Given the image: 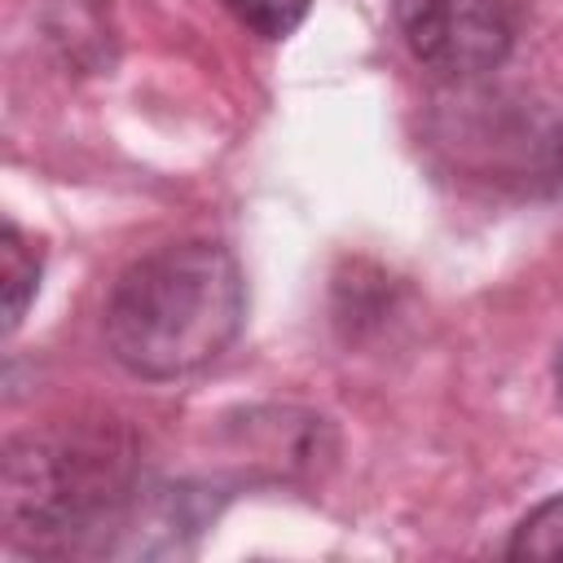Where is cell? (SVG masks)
<instances>
[{
	"label": "cell",
	"instance_id": "cell-1",
	"mask_svg": "<svg viewBox=\"0 0 563 563\" xmlns=\"http://www.w3.org/2000/svg\"><path fill=\"white\" fill-rule=\"evenodd\" d=\"M246 321V277L229 246L185 238L132 260L106 299L110 356L150 383L211 365Z\"/></svg>",
	"mask_w": 563,
	"mask_h": 563
},
{
	"label": "cell",
	"instance_id": "cell-2",
	"mask_svg": "<svg viewBox=\"0 0 563 563\" xmlns=\"http://www.w3.org/2000/svg\"><path fill=\"white\" fill-rule=\"evenodd\" d=\"M136 497V466L101 431L22 435L4 453V523L31 550H79Z\"/></svg>",
	"mask_w": 563,
	"mask_h": 563
},
{
	"label": "cell",
	"instance_id": "cell-3",
	"mask_svg": "<svg viewBox=\"0 0 563 563\" xmlns=\"http://www.w3.org/2000/svg\"><path fill=\"white\" fill-rule=\"evenodd\" d=\"M409 53L444 79L497 70L519 35V0H396Z\"/></svg>",
	"mask_w": 563,
	"mask_h": 563
},
{
	"label": "cell",
	"instance_id": "cell-4",
	"mask_svg": "<svg viewBox=\"0 0 563 563\" xmlns=\"http://www.w3.org/2000/svg\"><path fill=\"white\" fill-rule=\"evenodd\" d=\"M0 255H4V330L13 334L22 325V317H26V303L40 290V251H31L22 229L13 220H4Z\"/></svg>",
	"mask_w": 563,
	"mask_h": 563
},
{
	"label": "cell",
	"instance_id": "cell-5",
	"mask_svg": "<svg viewBox=\"0 0 563 563\" xmlns=\"http://www.w3.org/2000/svg\"><path fill=\"white\" fill-rule=\"evenodd\" d=\"M510 559H563V497L541 501L519 519V528L506 541Z\"/></svg>",
	"mask_w": 563,
	"mask_h": 563
},
{
	"label": "cell",
	"instance_id": "cell-6",
	"mask_svg": "<svg viewBox=\"0 0 563 563\" xmlns=\"http://www.w3.org/2000/svg\"><path fill=\"white\" fill-rule=\"evenodd\" d=\"M224 9L260 40H286L312 9V0H224Z\"/></svg>",
	"mask_w": 563,
	"mask_h": 563
},
{
	"label": "cell",
	"instance_id": "cell-7",
	"mask_svg": "<svg viewBox=\"0 0 563 563\" xmlns=\"http://www.w3.org/2000/svg\"><path fill=\"white\" fill-rule=\"evenodd\" d=\"M554 387H559V400H563V347H559V361H554Z\"/></svg>",
	"mask_w": 563,
	"mask_h": 563
}]
</instances>
